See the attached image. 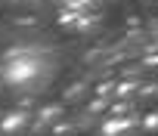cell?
<instances>
[{
	"label": "cell",
	"mask_w": 158,
	"mask_h": 136,
	"mask_svg": "<svg viewBox=\"0 0 158 136\" xmlns=\"http://www.w3.org/2000/svg\"><path fill=\"white\" fill-rule=\"evenodd\" d=\"M53 74V59L47 50H10L3 56V81L19 93L40 90Z\"/></svg>",
	"instance_id": "cell-1"
},
{
	"label": "cell",
	"mask_w": 158,
	"mask_h": 136,
	"mask_svg": "<svg viewBox=\"0 0 158 136\" xmlns=\"http://www.w3.org/2000/svg\"><path fill=\"white\" fill-rule=\"evenodd\" d=\"M28 127V114L25 111H10L3 121H0V130L3 133H22Z\"/></svg>",
	"instance_id": "cell-2"
},
{
	"label": "cell",
	"mask_w": 158,
	"mask_h": 136,
	"mask_svg": "<svg viewBox=\"0 0 158 136\" xmlns=\"http://www.w3.org/2000/svg\"><path fill=\"white\" fill-rule=\"evenodd\" d=\"M146 130H158V114H149L146 118Z\"/></svg>",
	"instance_id": "cell-3"
}]
</instances>
